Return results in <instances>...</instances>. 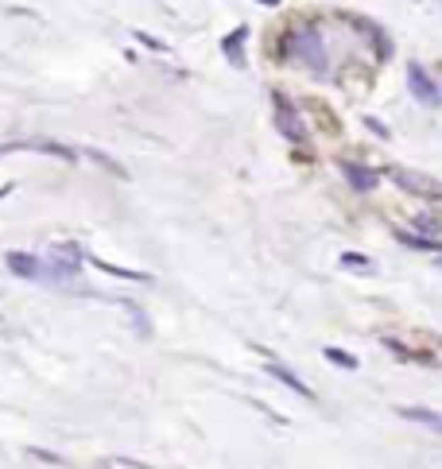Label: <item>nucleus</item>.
Segmentation results:
<instances>
[{"instance_id":"f257e3e1","label":"nucleus","mask_w":442,"mask_h":469,"mask_svg":"<svg viewBox=\"0 0 442 469\" xmlns=\"http://www.w3.org/2000/svg\"><path fill=\"white\" fill-rule=\"evenodd\" d=\"M291 55L302 59L310 70H326V51H322V39L314 31H295L291 35Z\"/></svg>"},{"instance_id":"f03ea898","label":"nucleus","mask_w":442,"mask_h":469,"mask_svg":"<svg viewBox=\"0 0 442 469\" xmlns=\"http://www.w3.org/2000/svg\"><path fill=\"white\" fill-rule=\"evenodd\" d=\"M388 175L396 179V186L407 191V194H419V198H442V183H435V179H427V175H415V171H404V167L388 171Z\"/></svg>"},{"instance_id":"7ed1b4c3","label":"nucleus","mask_w":442,"mask_h":469,"mask_svg":"<svg viewBox=\"0 0 442 469\" xmlns=\"http://www.w3.org/2000/svg\"><path fill=\"white\" fill-rule=\"evenodd\" d=\"M276 125H280V132L288 140L307 144V128H302V120H299V109H295L288 97H280V94H276Z\"/></svg>"},{"instance_id":"20e7f679","label":"nucleus","mask_w":442,"mask_h":469,"mask_svg":"<svg viewBox=\"0 0 442 469\" xmlns=\"http://www.w3.org/2000/svg\"><path fill=\"white\" fill-rule=\"evenodd\" d=\"M407 86H412V94L419 97L423 105H438V101H442L438 86H435V81H431V74L423 70L419 62H412V67H407Z\"/></svg>"},{"instance_id":"39448f33","label":"nucleus","mask_w":442,"mask_h":469,"mask_svg":"<svg viewBox=\"0 0 442 469\" xmlns=\"http://www.w3.org/2000/svg\"><path fill=\"white\" fill-rule=\"evenodd\" d=\"M8 268L16 271V276H23V279H39L43 276V260L39 256H28V252H8Z\"/></svg>"},{"instance_id":"423d86ee","label":"nucleus","mask_w":442,"mask_h":469,"mask_svg":"<svg viewBox=\"0 0 442 469\" xmlns=\"http://www.w3.org/2000/svg\"><path fill=\"white\" fill-rule=\"evenodd\" d=\"M341 171H346V179H349L353 191H373V186L380 183V175L368 171V167H361V163H341Z\"/></svg>"},{"instance_id":"0eeeda50","label":"nucleus","mask_w":442,"mask_h":469,"mask_svg":"<svg viewBox=\"0 0 442 469\" xmlns=\"http://www.w3.org/2000/svg\"><path fill=\"white\" fill-rule=\"evenodd\" d=\"M244 39H249V28H237V31H229V35L221 39V51L229 55L233 67H244Z\"/></svg>"},{"instance_id":"6e6552de","label":"nucleus","mask_w":442,"mask_h":469,"mask_svg":"<svg viewBox=\"0 0 442 469\" xmlns=\"http://www.w3.org/2000/svg\"><path fill=\"white\" fill-rule=\"evenodd\" d=\"M404 419H412V423H419V426H427V431H435L442 434V415L438 411H431V407H396Z\"/></svg>"},{"instance_id":"1a4fd4ad","label":"nucleus","mask_w":442,"mask_h":469,"mask_svg":"<svg viewBox=\"0 0 442 469\" xmlns=\"http://www.w3.org/2000/svg\"><path fill=\"white\" fill-rule=\"evenodd\" d=\"M268 373H272L280 384H288V388L295 392V396H302V400H314V388H310V384H302L299 376L291 373V368H283V365H268Z\"/></svg>"},{"instance_id":"9d476101","label":"nucleus","mask_w":442,"mask_h":469,"mask_svg":"<svg viewBox=\"0 0 442 469\" xmlns=\"http://www.w3.org/2000/svg\"><path fill=\"white\" fill-rule=\"evenodd\" d=\"M396 241L407 244V249H419V252H442L438 237H423V233H407V229H396Z\"/></svg>"},{"instance_id":"9b49d317","label":"nucleus","mask_w":442,"mask_h":469,"mask_svg":"<svg viewBox=\"0 0 442 469\" xmlns=\"http://www.w3.org/2000/svg\"><path fill=\"white\" fill-rule=\"evenodd\" d=\"M322 357L330 361V365L346 368V373H353V368H357V357H353V353H346V349H338V345H326V349H322Z\"/></svg>"},{"instance_id":"f8f14e48","label":"nucleus","mask_w":442,"mask_h":469,"mask_svg":"<svg viewBox=\"0 0 442 469\" xmlns=\"http://www.w3.org/2000/svg\"><path fill=\"white\" fill-rule=\"evenodd\" d=\"M341 268H361V271H373V260L361 256V252H341Z\"/></svg>"},{"instance_id":"ddd939ff","label":"nucleus","mask_w":442,"mask_h":469,"mask_svg":"<svg viewBox=\"0 0 442 469\" xmlns=\"http://www.w3.org/2000/svg\"><path fill=\"white\" fill-rule=\"evenodd\" d=\"M97 268H105L109 276H120V279H147L144 271H128V268H117V264H105V260H94Z\"/></svg>"},{"instance_id":"4468645a","label":"nucleus","mask_w":442,"mask_h":469,"mask_svg":"<svg viewBox=\"0 0 442 469\" xmlns=\"http://www.w3.org/2000/svg\"><path fill=\"white\" fill-rule=\"evenodd\" d=\"M365 125H368V128H373V132H376V136H388V128H384V125H380V120H373V117H368V120H365Z\"/></svg>"},{"instance_id":"2eb2a0df","label":"nucleus","mask_w":442,"mask_h":469,"mask_svg":"<svg viewBox=\"0 0 442 469\" xmlns=\"http://www.w3.org/2000/svg\"><path fill=\"white\" fill-rule=\"evenodd\" d=\"M256 4H268V8H272V4H280V0H256Z\"/></svg>"}]
</instances>
